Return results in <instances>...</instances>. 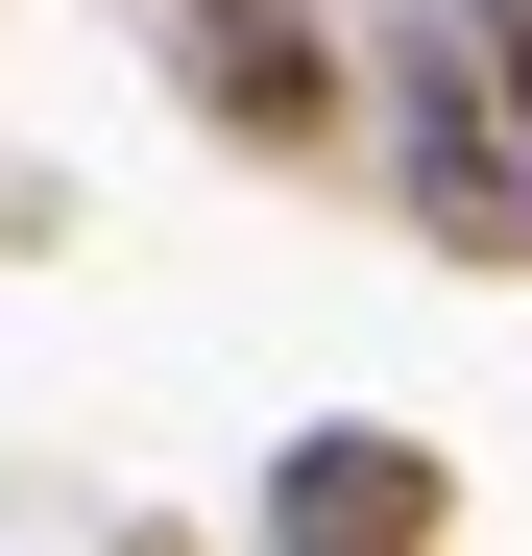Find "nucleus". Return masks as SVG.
Wrapping results in <instances>:
<instances>
[{
    "instance_id": "f257e3e1",
    "label": "nucleus",
    "mask_w": 532,
    "mask_h": 556,
    "mask_svg": "<svg viewBox=\"0 0 532 556\" xmlns=\"http://www.w3.org/2000/svg\"><path fill=\"white\" fill-rule=\"evenodd\" d=\"M266 532L291 556H411V532H460V459L388 435V412H315L291 459H266Z\"/></svg>"
},
{
    "instance_id": "f03ea898",
    "label": "nucleus",
    "mask_w": 532,
    "mask_h": 556,
    "mask_svg": "<svg viewBox=\"0 0 532 556\" xmlns=\"http://www.w3.org/2000/svg\"><path fill=\"white\" fill-rule=\"evenodd\" d=\"M194 98L242 122V146H339V49H315V0H194Z\"/></svg>"
}]
</instances>
